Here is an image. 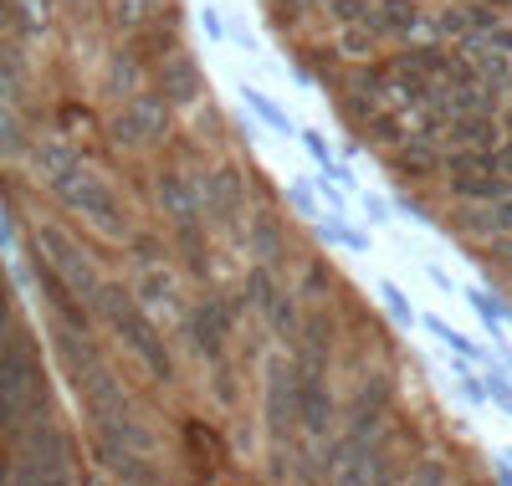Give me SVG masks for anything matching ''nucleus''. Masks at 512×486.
Returning <instances> with one entry per match:
<instances>
[{
    "label": "nucleus",
    "mask_w": 512,
    "mask_h": 486,
    "mask_svg": "<svg viewBox=\"0 0 512 486\" xmlns=\"http://www.w3.org/2000/svg\"><path fill=\"white\" fill-rule=\"evenodd\" d=\"M164 11H169V0H118V11H113V21H118V31H144L149 21H164Z\"/></svg>",
    "instance_id": "nucleus-20"
},
{
    "label": "nucleus",
    "mask_w": 512,
    "mask_h": 486,
    "mask_svg": "<svg viewBox=\"0 0 512 486\" xmlns=\"http://www.w3.org/2000/svg\"><path fill=\"white\" fill-rule=\"evenodd\" d=\"M472 302H477V313H482L487 323H502V318H507V307H502V302H497L492 292H477Z\"/></svg>",
    "instance_id": "nucleus-37"
},
{
    "label": "nucleus",
    "mask_w": 512,
    "mask_h": 486,
    "mask_svg": "<svg viewBox=\"0 0 512 486\" xmlns=\"http://www.w3.org/2000/svg\"><path fill=\"white\" fill-rule=\"evenodd\" d=\"M328 11H333V21H344V26H349V21H359L369 6H364V0H328Z\"/></svg>",
    "instance_id": "nucleus-34"
},
{
    "label": "nucleus",
    "mask_w": 512,
    "mask_h": 486,
    "mask_svg": "<svg viewBox=\"0 0 512 486\" xmlns=\"http://www.w3.org/2000/svg\"><path fill=\"white\" fill-rule=\"evenodd\" d=\"M502 128H507V134H512V108H507V118H502Z\"/></svg>",
    "instance_id": "nucleus-46"
},
{
    "label": "nucleus",
    "mask_w": 512,
    "mask_h": 486,
    "mask_svg": "<svg viewBox=\"0 0 512 486\" xmlns=\"http://www.w3.org/2000/svg\"><path fill=\"white\" fill-rule=\"evenodd\" d=\"M6 333H11V292L0 282V343H6Z\"/></svg>",
    "instance_id": "nucleus-41"
},
{
    "label": "nucleus",
    "mask_w": 512,
    "mask_h": 486,
    "mask_svg": "<svg viewBox=\"0 0 512 486\" xmlns=\"http://www.w3.org/2000/svg\"><path fill=\"white\" fill-rule=\"evenodd\" d=\"M185 435H190V446H195V451H205L210 461H221V440L210 435V430H200V425L190 420V425H185Z\"/></svg>",
    "instance_id": "nucleus-31"
},
{
    "label": "nucleus",
    "mask_w": 512,
    "mask_h": 486,
    "mask_svg": "<svg viewBox=\"0 0 512 486\" xmlns=\"http://www.w3.org/2000/svg\"><path fill=\"white\" fill-rule=\"evenodd\" d=\"M364 205H369V220H390V205H384V200H379V195H369V200H364Z\"/></svg>",
    "instance_id": "nucleus-43"
},
{
    "label": "nucleus",
    "mask_w": 512,
    "mask_h": 486,
    "mask_svg": "<svg viewBox=\"0 0 512 486\" xmlns=\"http://www.w3.org/2000/svg\"><path fill=\"white\" fill-rule=\"evenodd\" d=\"M431 333H436V338H441V343H446V348H456V353H466V359H472V353H477V348H472V343H466V338H461V333H456V328H446V323H441V318H431Z\"/></svg>",
    "instance_id": "nucleus-32"
},
{
    "label": "nucleus",
    "mask_w": 512,
    "mask_h": 486,
    "mask_svg": "<svg viewBox=\"0 0 512 486\" xmlns=\"http://www.w3.org/2000/svg\"><path fill=\"white\" fill-rule=\"evenodd\" d=\"M267 323H272V333H277V338H292V333H297V323H303V318H297V302H292V292H287V287L267 302Z\"/></svg>",
    "instance_id": "nucleus-25"
},
{
    "label": "nucleus",
    "mask_w": 512,
    "mask_h": 486,
    "mask_svg": "<svg viewBox=\"0 0 512 486\" xmlns=\"http://www.w3.org/2000/svg\"><path fill=\"white\" fill-rule=\"evenodd\" d=\"M492 169L497 174H512V139L507 144H492Z\"/></svg>",
    "instance_id": "nucleus-39"
},
{
    "label": "nucleus",
    "mask_w": 512,
    "mask_h": 486,
    "mask_svg": "<svg viewBox=\"0 0 512 486\" xmlns=\"http://www.w3.org/2000/svg\"><path fill=\"white\" fill-rule=\"evenodd\" d=\"M487 256H502V261H512V231L492 236V251H487Z\"/></svg>",
    "instance_id": "nucleus-42"
},
{
    "label": "nucleus",
    "mask_w": 512,
    "mask_h": 486,
    "mask_svg": "<svg viewBox=\"0 0 512 486\" xmlns=\"http://www.w3.org/2000/svg\"><path fill=\"white\" fill-rule=\"evenodd\" d=\"M139 72H144V62H139L134 52H118V57L108 62V93H113V98L139 93Z\"/></svg>",
    "instance_id": "nucleus-22"
},
{
    "label": "nucleus",
    "mask_w": 512,
    "mask_h": 486,
    "mask_svg": "<svg viewBox=\"0 0 512 486\" xmlns=\"http://www.w3.org/2000/svg\"><path fill=\"white\" fill-rule=\"evenodd\" d=\"M436 87H431V77H425L420 67H410L405 57H395V62H384V98H395L400 108H420L425 98H431Z\"/></svg>",
    "instance_id": "nucleus-13"
},
{
    "label": "nucleus",
    "mask_w": 512,
    "mask_h": 486,
    "mask_svg": "<svg viewBox=\"0 0 512 486\" xmlns=\"http://www.w3.org/2000/svg\"><path fill=\"white\" fill-rule=\"evenodd\" d=\"M154 87H159V98H164L169 108H190V103H200V93H205V77H200V67H195L190 52L169 47V52L154 62Z\"/></svg>",
    "instance_id": "nucleus-10"
},
{
    "label": "nucleus",
    "mask_w": 512,
    "mask_h": 486,
    "mask_svg": "<svg viewBox=\"0 0 512 486\" xmlns=\"http://www.w3.org/2000/svg\"><path fill=\"white\" fill-rule=\"evenodd\" d=\"M451 144L456 149H492L497 144V118L492 113H472V118H451Z\"/></svg>",
    "instance_id": "nucleus-19"
},
{
    "label": "nucleus",
    "mask_w": 512,
    "mask_h": 486,
    "mask_svg": "<svg viewBox=\"0 0 512 486\" xmlns=\"http://www.w3.org/2000/svg\"><path fill=\"white\" fill-rule=\"evenodd\" d=\"M93 313L113 323V333L123 338V348L144 364V374H149L154 384H175V359H169V348H164V333L149 323V313L134 302V292L103 282V297H98Z\"/></svg>",
    "instance_id": "nucleus-2"
},
{
    "label": "nucleus",
    "mask_w": 512,
    "mask_h": 486,
    "mask_svg": "<svg viewBox=\"0 0 512 486\" xmlns=\"http://www.w3.org/2000/svg\"><path fill=\"white\" fill-rule=\"evenodd\" d=\"M451 195L466 200V205H487V200L512 195V185H507V174H497V169H451Z\"/></svg>",
    "instance_id": "nucleus-15"
},
{
    "label": "nucleus",
    "mask_w": 512,
    "mask_h": 486,
    "mask_svg": "<svg viewBox=\"0 0 512 486\" xmlns=\"http://www.w3.org/2000/svg\"><path fill=\"white\" fill-rule=\"evenodd\" d=\"M11 440H16L11 481H72V440L47 410H36Z\"/></svg>",
    "instance_id": "nucleus-3"
},
{
    "label": "nucleus",
    "mask_w": 512,
    "mask_h": 486,
    "mask_svg": "<svg viewBox=\"0 0 512 486\" xmlns=\"http://www.w3.org/2000/svg\"><path fill=\"white\" fill-rule=\"evenodd\" d=\"M359 21L374 36H410L420 26V6H415V0H379V6H369Z\"/></svg>",
    "instance_id": "nucleus-16"
},
{
    "label": "nucleus",
    "mask_w": 512,
    "mask_h": 486,
    "mask_svg": "<svg viewBox=\"0 0 512 486\" xmlns=\"http://www.w3.org/2000/svg\"><path fill=\"white\" fill-rule=\"evenodd\" d=\"M364 128H369L374 144H400V139H405V123H400L395 113H379V108L364 118Z\"/></svg>",
    "instance_id": "nucleus-27"
},
{
    "label": "nucleus",
    "mask_w": 512,
    "mask_h": 486,
    "mask_svg": "<svg viewBox=\"0 0 512 486\" xmlns=\"http://www.w3.org/2000/svg\"><path fill=\"white\" fill-rule=\"evenodd\" d=\"M287 200H292V205H297V210H303V215H313V200H308V195H303V190H292V195H287Z\"/></svg>",
    "instance_id": "nucleus-45"
},
{
    "label": "nucleus",
    "mask_w": 512,
    "mask_h": 486,
    "mask_svg": "<svg viewBox=\"0 0 512 486\" xmlns=\"http://www.w3.org/2000/svg\"><path fill=\"white\" fill-rule=\"evenodd\" d=\"M210 389H216V400L231 410L236 405V374L226 369V359H216V384H210Z\"/></svg>",
    "instance_id": "nucleus-30"
},
{
    "label": "nucleus",
    "mask_w": 512,
    "mask_h": 486,
    "mask_svg": "<svg viewBox=\"0 0 512 486\" xmlns=\"http://www.w3.org/2000/svg\"><path fill=\"white\" fill-rule=\"evenodd\" d=\"M134 251H139V267H149V261L164 256V246H159L154 236H134Z\"/></svg>",
    "instance_id": "nucleus-38"
},
{
    "label": "nucleus",
    "mask_w": 512,
    "mask_h": 486,
    "mask_svg": "<svg viewBox=\"0 0 512 486\" xmlns=\"http://www.w3.org/2000/svg\"><path fill=\"white\" fill-rule=\"evenodd\" d=\"M36 251H41V261H47V267L82 297V307L93 313L98 297H103V272H98V261L82 251L62 226H52V220H47V226H36Z\"/></svg>",
    "instance_id": "nucleus-5"
},
{
    "label": "nucleus",
    "mask_w": 512,
    "mask_h": 486,
    "mask_svg": "<svg viewBox=\"0 0 512 486\" xmlns=\"http://www.w3.org/2000/svg\"><path fill=\"white\" fill-rule=\"evenodd\" d=\"M262 420H267V435L277 440H292L297 430V369L287 359H272L267 364V389H262Z\"/></svg>",
    "instance_id": "nucleus-8"
},
{
    "label": "nucleus",
    "mask_w": 512,
    "mask_h": 486,
    "mask_svg": "<svg viewBox=\"0 0 512 486\" xmlns=\"http://www.w3.org/2000/svg\"><path fill=\"white\" fill-rule=\"evenodd\" d=\"M492 394H497V400L512 410V389H507V379H502V374H492Z\"/></svg>",
    "instance_id": "nucleus-44"
},
{
    "label": "nucleus",
    "mask_w": 512,
    "mask_h": 486,
    "mask_svg": "<svg viewBox=\"0 0 512 486\" xmlns=\"http://www.w3.org/2000/svg\"><path fill=\"white\" fill-rule=\"evenodd\" d=\"M154 195H159L164 215L175 220V226H200V195H195V185L185 180V169H159Z\"/></svg>",
    "instance_id": "nucleus-12"
},
{
    "label": "nucleus",
    "mask_w": 512,
    "mask_h": 486,
    "mask_svg": "<svg viewBox=\"0 0 512 486\" xmlns=\"http://www.w3.org/2000/svg\"><path fill=\"white\" fill-rule=\"evenodd\" d=\"M200 210L216 220V226H236L241 210H246V180H241V169L236 164H216V169H205L200 174Z\"/></svg>",
    "instance_id": "nucleus-9"
},
{
    "label": "nucleus",
    "mask_w": 512,
    "mask_h": 486,
    "mask_svg": "<svg viewBox=\"0 0 512 486\" xmlns=\"http://www.w3.org/2000/svg\"><path fill=\"white\" fill-rule=\"evenodd\" d=\"M410 481H431V486H441V481H451V466H441V461H420V466L410 471Z\"/></svg>",
    "instance_id": "nucleus-33"
},
{
    "label": "nucleus",
    "mask_w": 512,
    "mask_h": 486,
    "mask_svg": "<svg viewBox=\"0 0 512 486\" xmlns=\"http://www.w3.org/2000/svg\"><path fill=\"white\" fill-rule=\"evenodd\" d=\"M0 98L6 103H21L26 98V67H21V52L0 41Z\"/></svg>",
    "instance_id": "nucleus-21"
},
{
    "label": "nucleus",
    "mask_w": 512,
    "mask_h": 486,
    "mask_svg": "<svg viewBox=\"0 0 512 486\" xmlns=\"http://www.w3.org/2000/svg\"><path fill=\"white\" fill-rule=\"evenodd\" d=\"M134 302L144 307V313H175V318H180V287H175V277H169V272H159L154 261H149L144 277H139Z\"/></svg>",
    "instance_id": "nucleus-17"
},
{
    "label": "nucleus",
    "mask_w": 512,
    "mask_h": 486,
    "mask_svg": "<svg viewBox=\"0 0 512 486\" xmlns=\"http://www.w3.org/2000/svg\"><path fill=\"white\" fill-rule=\"evenodd\" d=\"M175 241H180V251H185V267H190L195 277H205V272H210V246H205L200 226H175Z\"/></svg>",
    "instance_id": "nucleus-24"
},
{
    "label": "nucleus",
    "mask_w": 512,
    "mask_h": 486,
    "mask_svg": "<svg viewBox=\"0 0 512 486\" xmlns=\"http://www.w3.org/2000/svg\"><path fill=\"white\" fill-rule=\"evenodd\" d=\"M62 6H82V0H62Z\"/></svg>",
    "instance_id": "nucleus-48"
},
{
    "label": "nucleus",
    "mask_w": 512,
    "mask_h": 486,
    "mask_svg": "<svg viewBox=\"0 0 512 486\" xmlns=\"http://www.w3.org/2000/svg\"><path fill=\"white\" fill-rule=\"evenodd\" d=\"M113 144L118 149H154V144H164L169 139V103L159 98V93H128L123 98V108L113 113Z\"/></svg>",
    "instance_id": "nucleus-6"
},
{
    "label": "nucleus",
    "mask_w": 512,
    "mask_h": 486,
    "mask_svg": "<svg viewBox=\"0 0 512 486\" xmlns=\"http://www.w3.org/2000/svg\"><path fill=\"white\" fill-rule=\"evenodd\" d=\"M323 287H328V272H323V267H308V277H303V292H308V297H318Z\"/></svg>",
    "instance_id": "nucleus-40"
},
{
    "label": "nucleus",
    "mask_w": 512,
    "mask_h": 486,
    "mask_svg": "<svg viewBox=\"0 0 512 486\" xmlns=\"http://www.w3.org/2000/svg\"><path fill=\"white\" fill-rule=\"evenodd\" d=\"M379 297H384V302H390V313H395L400 323H415V313H410V302H405V297H400V292H395L390 282H384V287H379Z\"/></svg>",
    "instance_id": "nucleus-36"
},
{
    "label": "nucleus",
    "mask_w": 512,
    "mask_h": 486,
    "mask_svg": "<svg viewBox=\"0 0 512 486\" xmlns=\"http://www.w3.org/2000/svg\"><path fill=\"white\" fill-rule=\"evenodd\" d=\"M26 149V134H21V118H16V103L0 98V154H21Z\"/></svg>",
    "instance_id": "nucleus-26"
},
{
    "label": "nucleus",
    "mask_w": 512,
    "mask_h": 486,
    "mask_svg": "<svg viewBox=\"0 0 512 486\" xmlns=\"http://www.w3.org/2000/svg\"><path fill=\"white\" fill-rule=\"evenodd\" d=\"M31 159H36V174H41V180H52V174H57L62 164H72L77 154H72L67 144H41V149H36Z\"/></svg>",
    "instance_id": "nucleus-29"
},
{
    "label": "nucleus",
    "mask_w": 512,
    "mask_h": 486,
    "mask_svg": "<svg viewBox=\"0 0 512 486\" xmlns=\"http://www.w3.org/2000/svg\"><path fill=\"white\" fill-rule=\"evenodd\" d=\"M492 6H512V0H492Z\"/></svg>",
    "instance_id": "nucleus-47"
},
{
    "label": "nucleus",
    "mask_w": 512,
    "mask_h": 486,
    "mask_svg": "<svg viewBox=\"0 0 512 486\" xmlns=\"http://www.w3.org/2000/svg\"><path fill=\"white\" fill-rule=\"evenodd\" d=\"M436 169H441V154H436V144L425 139V134H415V139L395 154V174H400V180H431Z\"/></svg>",
    "instance_id": "nucleus-18"
},
{
    "label": "nucleus",
    "mask_w": 512,
    "mask_h": 486,
    "mask_svg": "<svg viewBox=\"0 0 512 486\" xmlns=\"http://www.w3.org/2000/svg\"><path fill=\"white\" fill-rule=\"evenodd\" d=\"M297 425H303L308 435H318V440L333 430V394H328L323 374L297 369Z\"/></svg>",
    "instance_id": "nucleus-11"
},
{
    "label": "nucleus",
    "mask_w": 512,
    "mask_h": 486,
    "mask_svg": "<svg viewBox=\"0 0 512 486\" xmlns=\"http://www.w3.org/2000/svg\"><path fill=\"white\" fill-rule=\"evenodd\" d=\"M246 103H251L256 113H262V118H267L272 128H287V118H282V113H277V108H272V103H267L262 93H256V87H246Z\"/></svg>",
    "instance_id": "nucleus-35"
},
{
    "label": "nucleus",
    "mask_w": 512,
    "mask_h": 486,
    "mask_svg": "<svg viewBox=\"0 0 512 486\" xmlns=\"http://www.w3.org/2000/svg\"><path fill=\"white\" fill-rule=\"evenodd\" d=\"M338 52H344V57H369L374 52V31L364 21H349L344 36H338Z\"/></svg>",
    "instance_id": "nucleus-28"
},
{
    "label": "nucleus",
    "mask_w": 512,
    "mask_h": 486,
    "mask_svg": "<svg viewBox=\"0 0 512 486\" xmlns=\"http://www.w3.org/2000/svg\"><path fill=\"white\" fill-rule=\"evenodd\" d=\"M231 328H236V307L221 302V297H200L190 313H185V338L200 359H226V343H231Z\"/></svg>",
    "instance_id": "nucleus-7"
},
{
    "label": "nucleus",
    "mask_w": 512,
    "mask_h": 486,
    "mask_svg": "<svg viewBox=\"0 0 512 486\" xmlns=\"http://www.w3.org/2000/svg\"><path fill=\"white\" fill-rule=\"evenodd\" d=\"M246 251L262 261V267H277V261L287 256V236H282L272 210H251L246 215Z\"/></svg>",
    "instance_id": "nucleus-14"
},
{
    "label": "nucleus",
    "mask_w": 512,
    "mask_h": 486,
    "mask_svg": "<svg viewBox=\"0 0 512 486\" xmlns=\"http://www.w3.org/2000/svg\"><path fill=\"white\" fill-rule=\"evenodd\" d=\"M47 190L67 205V210H77V215H88L93 226L103 231V236H128V215H123V205H118V195L108 190V180L103 174H93L82 159H72V164H62L52 180H47Z\"/></svg>",
    "instance_id": "nucleus-4"
},
{
    "label": "nucleus",
    "mask_w": 512,
    "mask_h": 486,
    "mask_svg": "<svg viewBox=\"0 0 512 486\" xmlns=\"http://www.w3.org/2000/svg\"><path fill=\"white\" fill-rule=\"evenodd\" d=\"M282 287H277V277H272V267H262V261H256V267L246 272V307H256V313H267V302L277 297Z\"/></svg>",
    "instance_id": "nucleus-23"
},
{
    "label": "nucleus",
    "mask_w": 512,
    "mask_h": 486,
    "mask_svg": "<svg viewBox=\"0 0 512 486\" xmlns=\"http://www.w3.org/2000/svg\"><path fill=\"white\" fill-rule=\"evenodd\" d=\"M36 410H47V379L26 333H6L0 343V435H16Z\"/></svg>",
    "instance_id": "nucleus-1"
}]
</instances>
